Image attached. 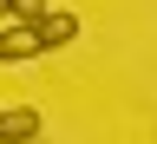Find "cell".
<instances>
[{
    "mask_svg": "<svg viewBox=\"0 0 157 144\" xmlns=\"http://www.w3.org/2000/svg\"><path fill=\"white\" fill-rule=\"evenodd\" d=\"M7 13H13V0H0V20H7Z\"/></svg>",
    "mask_w": 157,
    "mask_h": 144,
    "instance_id": "obj_5",
    "label": "cell"
},
{
    "mask_svg": "<svg viewBox=\"0 0 157 144\" xmlns=\"http://www.w3.org/2000/svg\"><path fill=\"white\" fill-rule=\"evenodd\" d=\"M39 53H46V39H39L33 20H7V26H0V66H26Z\"/></svg>",
    "mask_w": 157,
    "mask_h": 144,
    "instance_id": "obj_1",
    "label": "cell"
},
{
    "mask_svg": "<svg viewBox=\"0 0 157 144\" xmlns=\"http://www.w3.org/2000/svg\"><path fill=\"white\" fill-rule=\"evenodd\" d=\"M46 7H52V0H13V13H7V20H39Z\"/></svg>",
    "mask_w": 157,
    "mask_h": 144,
    "instance_id": "obj_4",
    "label": "cell"
},
{
    "mask_svg": "<svg viewBox=\"0 0 157 144\" xmlns=\"http://www.w3.org/2000/svg\"><path fill=\"white\" fill-rule=\"evenodd\" d=\"M33 26H39V39H46V53H52V46H72V39H78V20H72L66 7H46Z\"/></svg>",
    "mask_w": 157,
    "mask_h": 144,
    "instance_id": "obj_3",
    "label": "cell"
},
{
    "mask_svg": "<svg viewBox=\"0 0 157 144\" xmlns=\"http://www.w3.org/2000/svg\"><path fill=\"white\" fill-rule=\"evenodd\" d=\"M39 138V111L33 105H7L0 111V144H33Z\"/></svg>",
    "mask_w": 157,
    "mask_h": 144,
    "instance_id": "obj_2",
    "label": "cell"
}]
</instances>
